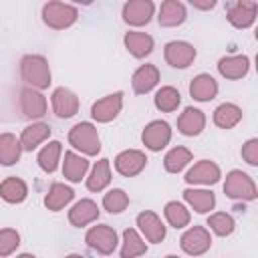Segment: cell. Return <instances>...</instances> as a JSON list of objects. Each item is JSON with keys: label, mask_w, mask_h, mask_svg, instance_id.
Segmentation results:
<instances>
[{"label": "cell", "mask_w": 258, "mask_h": 258, "mask_svg": "<svg viewBox=\"0 0 258 258\" xmlns=\"http://www.w3.org/2000/svg\"><path fill=\"white\" fill-rule=\"evenodd\" d=\"M99 218V208L93 200L89 198H83L79 200L71 210H69V222L75 226V228H83L87 224H93L97 222Z\"/></svg>", "instance_id": "obj_20"}, {"label": "cell", "mask_w": 258, "mask_h": 258, "mask_svg": "<svg viewBox=\"0 0 258 258\" xmlns=\"http://www.w3.org/2000/svg\"><path fill=\"white\" fill-rule=\"evenodd\" d=\"M69 143L85 155H97L101 151V139L97 127L89 121H81L69 131Z\"/></svg>", "instance_id": "obj_3"}, {"label": "cell", "mask_w": 258, "mask_h": 258, "mask_svg": "<svg viewBox=\"0 0 258 258\" xmlns=\"http://www.w3.org/2000/svg\"><path fill=\"white\" fill-rule=\"evenodd\" d=\"M147 252V244L139 236L137 230L127 228L123 232V244H121V258H135Z\"/></svg>", "instance_id": "obj_33"}, {"label": "cell", "mask_w": 258, "mask_h": 258, "mask_svg": "<svg viewBox=\"0 0 258 258\" xmlns=\"http://www.w3.org/2000/svg\"><path fill=\"white\" fill-rule=\"evenodd\" d=\"M242 159L248 163V165H258V139L252 137L248 139L244 145H242Z\"/></svg>", "instance_id": "obj_40"}, {"label": "cell", "mask_w": 258, "mask_h": 258, "mask_svg": "<svg viewBox=\"0 0 258 258\" xmlns=\"http://www.w3.org/2000/svg\"><path fill=\"white\" fill-rule=\"evenodd\" d=\"M87 169H89V161L83 155H79L75 151H67L64 153V161H62V175H64V179L77 183V181H81L85 177Z\"/></svg>", "instance_id": "obj_27"}, {"label": "cell", "mask_w": 258, "mask_h": 258, "mask_svg": "<svg viewBox=\"0 0 258 258\" xmlns=\"http://www.w3.org/2000/svg\"><path fill=\"white\" fill-rule=\"evenodd\" d=\"M145 165H147V155L139 149H125L115 157V169L123 177L139 175L145 169Z\"/></svg>", "instance_id": "obj_13"}, {"label": "cell", "mask_w": 258, "mask_h": 258, "mask_svg": "<svg viewBox=\"0 0 258 258\" xmlns=\"http://www.w3.org/2000/svg\"><path fill=\"white\" fill-rule=\"evenodd\" d=\"M189 4H191L194 8H198V10H212V8L216 6L214 0H206V2H202V0H191Z\"/></svg>", "instance_id": "obj_41"}, {"label": "cell", "mask_w": 258, "mask_h": 258, "mask_svg": "<svg viewBox=\"0 0 258 258\" xmlns=\"http://www.w3.org/2000/svg\"><path fill=\"white\" fill-rule=\"evenodd\" d=\"M22 155V145H20V139L12 133H2L0 135V165H14L18 163Z\"/></svg>", "instance_id": "obj_29"}, {"label": "cell", "mask_w": 258, "mask_h": 258, "mask_svg": "<svg viewBox=\"0 0 258 258\" xmlns=\"http://www.w3.org/2000/svg\"><path fill=\"white\" fill-rule=\"evenodd\" d=\"M179 246L189 256H202V254H206L210 250L212 236L204 226H191L189 230L183 232V236L179 240Z\"/></svg>", "instance_id": "obj_7"}, {"label": "cell", "mask_w": 258, "mask_h": 258, "mask_svg": "<svg viewBox=\"0 0 258 258\" xmlns=\"http://www.w3.org/2000/svg\"><path fill=\"white\" fill-rule=\"evenodd\" d=\"M185 18H187V10H185L183 2H179V0H165V2H161L159 14H157L159 26L173 28V26L183 24Z\"/></svg>", "instance_id": "obj_18"}, {"label": "cell", "mask_w": 258, "mask_h": 258, "mask_svg": "<svg viewBox=\"0 0 258 258\" xmlns=\"http://www.w3.org/2000/svg\"><path fill=\"white\" fill-rule=\"evenodd\" d=\"M137 226H139L141 234L153 244H159L165 238V226H163L161 218L151 210H145L137 216Z\"/></svg>", "instance_id": "obj_17"}, {"label": "cell", "mask_w": 258, "mask_h": 258, "mask_svg": "<svg viewBox=\"0 0 258 258\" xmlns=\"http://www.w3.org/2000/svg\"><path fill=\"white\" fill-rule=\"evenodd\" d=\"M85 242L95 252L107 256V254H113L115 248H117V232L107 224H97V226L87 230Z\"/></svg>", "instance_id": "obj_5"}, {"label": "cell", "mask_w": 258, "mask_h": 258, "mask_svg": "<svg viewBox=\"0 0 258 258\" xmlns=\"http://www.w3.org/2000/svg\"><path fill=\"white\" fill-rule=\"evenodd\" d=\"M163 214H165V220L169 222V226H173L175 230L185 228L191 220L189 210L181 202H167L165 208H163Z\"/></svg>", "instance_id": "obj_36"}, {"label": "cell", "mask_w": 258, "mask_h": 258, "mask_svg": "<svg viewBox=\"0 0 258 258\" xmlns=\"http://www.w3.org/2000/svg\"><path fill=\"white\" fill-rule=\"evenodd\" d=\"M79 18V10L67 2H46L42 6V22L52 30H64Z\"/></svg>", "instance_id": "obj_2"}, {"label": "cell", "mask_w": 258, "mask_h": 258, "mask_svg": "<svg viewBox=\"0 0 258 258\" xmlns=\"http://www.w3.org/2000/svg\"><path fill=\"white\" fill-rule=\"evenodd\" d=\"M64 258H85L83 254H69V256H64Z\"/></svg>", "instance_id": "obj_43"}, {"label": "cell", "mask_w": 258, "mask_h": 258, "mask_svg": "<svg viewBox=\"0 0 258 258\" xmlns=\"http://www.w3.org/2000/svg\"><path fill=\"white\" fill-rule=\"evenodd\" d=\"M111 183V165H109V159H99L89 177H87V189L89 191H101L105 189L107 185Z\"/></svg>", "instance_id": "obj_32"}, {"label": "cell", "mask_w": 258, "mask_h": 258, "mask_svg": "<svg viewBox=\"0 0 258 258\" xmlns=\"http://www.w3.org/2000/svg\"><path fill=\"white\" fill-rule=\"evenodd\" d=\"M50 103L58 119H71L79 113V97L67 87H56L50 95Z\"/></svg>", "instance_id": "obj_14"}, {"label": "cell", "mask_w": 258, "mask_h": 258, "mask_svg": "<svg viewBox=\"0 0 258 258\" xmlns=\"http://www.w3.org/2000/svg\"><path fill=\"white\" fill-rule=\"evenodd\" d=\"M20 109H22V115L26 119H40V117L46 115L48 103H46V97L40 91L24 87L20 91Z\"/></svg>", "instance_id": "obj_15"}, {"label": "cell", "mask_w": 258, "mask_h": 258, "mask_svg": "<svg viewBox=\"0 0 258 258\" xmlns=\"http://www.w3.org/2000/svg\"><path fill=\"white\" fill-rule=\"evenodd\" d=\"M16 258H36V256L34 254H18Z\"/></svg>", "instance_id": "obj_42"}, {"label": "cell", "mask_w": 258, "mask_h": 258, "mask_svg": "<svg viewBox=\"0 0 258 258\" xmlns=\"http://www.w3.org/2000/svg\"><path fill=\"white\" fill-rule=\"evenodd\" d=\"M248 71H250V58L246 54H230L218 60V73L230 81L246 77Z\"/></svg>", "instance_id": "obj_16"}, {"label": "cell", "mask_w": 258, "mask_h": 258, "mask_svg": "<svg viewBox=\"0 0 258 258\" xmlns=\"http://www.w3.org/2000/svg\"><path fill=\"white\" fill-rule=\"evenodd\" d=\"M129 206V196L121 187H113L103 196V208L109 214H121Z\"/></svg>", "instance_id": "obj_37"}, {"label": "cell", "mask_w": 258, "mask_h": 258, "mask_svg": "<svg viewBox=\"0 0 258 258\" xmlns=\"http://www.w3.org/2000/svg\"><path fill=\"white\" fill-rule=\"evenodd\" d=\"M48 137H50V125H48V123H42V121L30 123V125L24 127L22 133H20L22 151H32V149H36V147H38L40 143H44Z\"/></svg>", "instance_id": "obj_23"}, {"label": "cell", "mask_w": 258, "mask_h": 258, "mask_svg": "<svg viewBox=\"0 0 258 258\" xmlns=\"http://www.w3.org/2000/svg\"><path fill=\"white\" fill-rule=\"evenodd\" d=\"M157 83H159V69L155 64H141L131 77V87L137 95H145L153 91Z\"/></svg>", "instance_id": "obj_22"}, {"label": "cell", "mask_w": 258, "mask_h": 258, "mask_svg": "<svg viewBox=\"0 0 258 258\" xmlns=\"http://www.w3.org/2000/svg\"><path fill=\"white\" fill-rule=\"evenodd\" d=\"M258 14V2L254 0H236L228 4L226 18L234 28H250L256 22Z\"/></svg>", "instance_id": "obj_6"}, {"label": "cell", "mask_w": 258, "mask_h": 258, "mask_svg": "<svg viewBox=\"0 0 258 258\" xmlns=\"http://www.w3.org/2000/svg\"><path fill=\"white\" fill-rule=\"evenodd\" d=\"M28 196V185L24 179L10 175L4 181H0V198L8 204H22Z\"/></svg>", "instance_id": "obj_25"}, {"label": "cell", "mask_w": 258, "mask_h": 258, "mask_svg": "<svg viewBox=\"0 0 258 258\" xmlns=\"http://www.w3.org/2000/svg\"><path fill=\"white\" fill-rule=\"evenodd\" d=\"M208 226L216 236H230L234 232V228H236V222H234V218L230 214L216 212V214H212L208 218Z\"/></svg>", "instance_id": "obj_38"}, {"label": "cell", "mask_w": 258, "mask_h": 258, "mask_svg": "<svg viewBox=\"0 0 258 258\" xmlns=\"http://www.w3.org/2000/svg\"><path fill=\"white\" fill-rule=\"evenodd\" d=\"M123 44L129 50V54H133L135 58H143L149 56L153 52V36H149L147 32H139V30H129L123 36Z\"/></svg>", "instance_id": "obj_21"}, {"label": "cell", "mask_w": 258, "mask_h": 258, "mask_svg": "<svg viewBox=\"0 0 258 258\" xmlns=\"http://www.w3.org/2000/svg\"><path fill=\"white\" fill-rule=\"evenodd\" d=\"M73 198H75V191H73L69 185L56 181V183H52V185L48 187V191H46V196H44V206H46L50 212H58V210H62L67 204H71Z\"/></svg>", "instance_id": "obj_28"}, {"label": "cell", "mask_w": 258, "mask_h": 258, "mask_svg": "<svg viewBox=\"0 0 258 258\" xmlns=\"http://www.w3.org/2000/svg\"><path fill=\"white\" fill-rule=\"evenodd\" d=\"M171 139V127L167 121H161V119H155L151 123L145 125L143 133H141V141L147 149L151 151H161Z\"/></svg>", "instance_id": "obj_9"}, {"label": "cell", "mask_w": 258, "mask_h": 258, "mask_svg": "<svg viewBox=\"0 0 258 258\" xmlns=\"http://www.w3.org/2000/svg\"><path fill=\"white\" fill-rule=\"evenodd\" d=\"M121 107H123V93L115 91V93H111V95H107V97H103V99L93 103L91 117L97 123H109L121 113Z\"/></svg>", "instance_id": "obj_12"}, {"label": "cell", "mask_w": 258, "mask_h": 258, "mask_svg": "<svg viewBox=\"0 0 258 258\" xmlns=\"http://www.w3.org/2000/svg\"><path fill=\"white\" fill-rule=\"evenodd\" d=\"M191 151L187 149V147H181V145H177V147H173L171 151H167V155H165V159H163V167H165V171H169V173H179L189 161H191Z\"/></svg>", "instance_id": "obj_35"}, {"label": "cell", "mask_w": 258, "mask_h": 258, "mask_svg": "<svg viewBox=\"0 0 258 258\" xmlns=\"http://www.w3.org/2000/svg\"><path fill=\"white\" fill-rule=\"evenodd\" d=\"M242 121V109L234 103H222L214 111V123L220 129H232Z\"/></svg>", "instance_id": "obj_31"}, {"label": "cell", "mask_w": 258, "mask_h": 258, "mask_svg": "<svg viewBox=\"0 0 258 258\" xmlns=\"http://www.w3.org/2000/svg\"><path fill=\"white\" fill-rule=\"evenodd\" d=\"M189 95L196 101H212L218 95V83L212 75L208 73H200L191 79L189 83Z\"/></svg>", "instance_id": "obj_24"}, {"label": "cell", "mask_w": 258, "mask_h": 258, "mask_svg": "<svg viewBox=\"0 0 258 258\" xmlns=\"http://www.w3.org/2000/svg\"><path fill=\"white\" fill-rule=\"evenodd\" d=\"M224 194H226L228 198H232V200L252 202V200H256L258 189H256L254 179H252L248 173H244L242 169H232V171L226 175Z\"/></svg>", "instance_id": "obj_4"}, {"label": "cell", "mask_w": 258, "mask_h": 258, "mask_svg": "<svg viewBox=\"0 0 258 258\" xmlns=\"http://www.w3.org/2000/svg\"><path fill=\"white\" fill-rule=\"evenodd\" d=\"M60 155H62V143L60 141H48L40 151H38V167L46 173H52L56 171L58 167V161H60Z\"/></svg>", "instance_id": "obj_30"}, {"label": "cell", "mask_w": 258, "mask_h": 258, "mask_svg": "<svg viewBox=\"0 0 258 258\" xmlns=\"http://www.w3.org/2000/svg\"><path fill=\"white\" fill-rule=\"evenodd\" d=\"M165 258H179V256H173V254H169V256H165Z\"/></svg>", "instance_id": "obj_44"}, {"label": "cell", "mask_w": 258, "mask_h": 258, "mask_svg": "<svg viewBox=\"0 0 258 258\" xmlns=\"http://www.w3.org/2000/svg\"><path fill=\"white\" fill-rule=\"evenodd\" d=\"M153 103H155V107L161 111V113H173L177 107H179V103H181V95H179V91L175 89V87H161L157 93H155V97H153Z\"/></svg>", "instance_id": "obj_34"}, {"label": "cell", "mask_w": 258, "mask_h": 258, "mask_svg": "<svg viewBox=\"0 0 258 258\" xmlns=\"http://www.w3.org/2000/svg\"><path fill=\"white\" fill-rule=\"evenodd\" d=\"M20 75L22 81L36 91L48 89L50 85V67L42 54H26L20 60Z\"/></svg>", "instance_id": "obj_1"}, {"label": "cell", "mask_w": 258, "mask_h": 258, "mask_svg": "<svg viewBox=\"0 0 258 258\" xmlns=\"http://www.w3.org/2000/svg\"><path fill=\"white\" fill-rule=\"evenodd\" d=\"M196 48L194 44L185 42V40H171L165 44L163 48V56H165V62L173 69H185L194 62L196 58Z\"/></svg>", "instance_id": "obj_8"}, {"label": "cell", "mask_w": 258, "mask_h": 258, "mask_svg": "<svg viewBox=\"0 0 258 258\" xmlns=\"http://www.w3.org/2000/svg\"><path fill=\"white\" fill-rule=\"evenodd\" d=\"M204 127H206V115H204V111H200L196 107H185L183 113L177 117V129L185 137L200 135L204 131Z\"/></svg>", "instance_id": "obj_19"}, {"label": "cell", "mask_w": 258, "mask_h": 258, "mask_svg": "<svg viewBox=\"0 0 258 258\" xmlns=\"http://www.w3.org/2000/svg\"><path fill=\"white\" fill-rule=\"evenodd\" d=\"M18 246H20V234L14 228H2L0 230V258L14 254Z\"/></svg>", "instance_id": "obj_39"}, {"label": "cell", "mask_w": 258, "mask_h": 258, "mask_svg": "<svg viewBox=\"0 0 258 258\" xmlns=\"http://www.w3.org/2000/svg\"><path fill=\"white\" fill-rule=\"evenodd\" d=\"M222 177V171L218 167V163L210 161V159H202L198 163H194V167L185 173V183L187 185H214L218 183Z\"/></svg>", "instance_id": "obj_10"}, {"label": "cell", "mask_w": 258, "mask_h": 258, "mask_svg": "<svg viewBox=\"0 0 258 258\" xmlns=\"http://www.w3.org/2000/svg\"><path fill=\"white\" fill-rule=\"evenodd\" d=\"M153 12H155V4L151 0H129L123 4L121 16L123 22L129 26H143L151 20Z\"/></svg>", "instance_id": "obj_11"}, {"label": "cell", "mask_w": 258, "mask_h": 258, "mask_svg": "<svg viewBox=\"0 0 258 258\" xmlns=\"http://www.w3.org/2000/svg\"><path fill=\"white\" fill-rule=\"evenodd\" d=\"M183 200L189 204L198 214H208L216 206V196L210 189H198V187H187L183 189Z\"/></svg>", "instance_id": "obj_26"}]
</instances>
